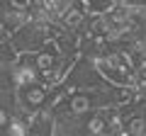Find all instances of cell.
<instances>
[{
	"mask_svg": "<svg viewBox=\"0 0 146 136\" xmlns=\"http://www.w3.org/2000/svg\"><path fill=\"white\" fill-rule=\"evenodd\" d=\"M58 32H61V27H58L56 22L46 24V22L27 20L22 27H17V29L10 34L7 42L12 44V49H15L17 53H32V51H36L39 46H44L49 39H54Z\"/></svg>",
	"mask_w": 146,
	"mask_h": 136,
	"instance_id": "1",
	"label": "cell"
},
{
	"mask_svg": "<svg viewBox=\"0 0 146 136\" xmlns=\"http://www.w3.org/2000/svg\"><path fill=\"white\" fill-rule=\"evenodd\" d=\"M15 105L25 112H39L42 107L49 105V85L42 80H34V83H27L15 88Z\"/></svg>",
	"mask_w": 146,
	"mask_h": 136,
	"instance_id": "2",
	"label": "cell"
},
{
	"mask_svg": "<svg viewBox=\"0 0 146 136\" xmlns=\"http://www.w3.org/2000/svg\"><path fill=\"white\" fill-rule=\"evenodd\" d=\"M10 83L12 88H20V85H27V83H34L39 80V71H36L34 61H32V53H17L15 63L10 66Z\"/></svg>",
	"mask_w": 146,
	"mask_h": 136,
	"instance_id": "3",
	"label": "cell"
},
{
	"mask_svg": "<svg viewBox=\"0 0 146 136\" xmlns=\"http://www.w3.org/2000/svg\"><path fill=\"white\" fill-rule=\"evenodd\" d=\"M78 134H88V136H102V134H107V112H105V107L93 110V112H88V114L80 117Z\"/></svg>",
	"mask_w": 146,
	"mask_h": 136,
	"instance_id": "4",
	"label": "cell"
}]
</instances>
